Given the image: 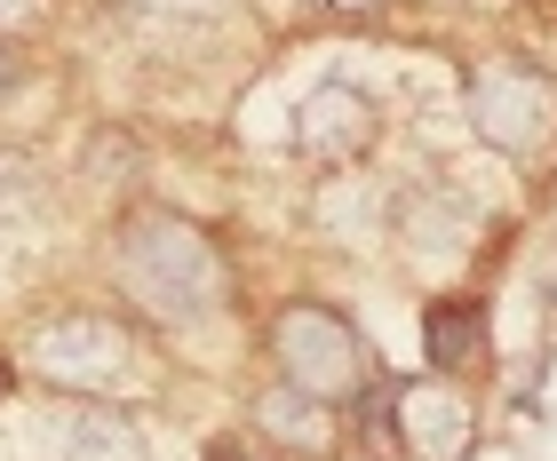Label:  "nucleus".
Returning a JSON list of instances; mask_svg holds the SVG:
<instances>
[{
    "label": "nucleus",
    "mask_w": 557,
    "mask_h": 461,
    "mask_svg": "<svg viewBox=\"0 0 557 461\" xmlns=\"http://www.w3.org/2000/svg\"><path fill=\"white\" fill-rule=\"evenodd\" d=\"M0 390H9V366H0Z\"/></svg>",
    "instance_id": "f257e3e1"
}]
</instances>
